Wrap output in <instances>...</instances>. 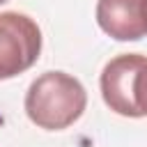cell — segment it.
<instances>
[{
	"instance_id": "277c9868",
	"label": "cell",
	"mask_w": 147,
	"mask_h": 147,
	"mask_svg": "<svg viewBox=\"0 0 147 147\" xmlns=\"http://www.w3.org/2000/svg\"><path fill=\"white\" fill-rule=\"evenodd\" d=\"M96 23L117 41H138L147 37V0H99Z\"/></svg>"
},
{
	"instance_id": "6da1fadb",
	"label": "cell",
	"mask_w": 147,
	"mask_h": 147,
	"mask_svg": "<svg viewBox=\"0 0 147 147\" xmlns=\"http://www.w3.org/2000/svg\"><path fill=\"white\" fill-rule=\"evenodd\" d=\"M87 106V92L78 78L64 71H46L25 92V113L32 124L46 131L71 126Z\"/></svg>"
},
{
	"instance_id": "5b68a950",
	"label": "cell",
	"mask_w": 147,
	"mask_h": 147,
	"mask_svg": "<svg viewBox=\"0 0 147 147\" xmlns=\"http://www.w3.org/2000/svg\"><path fill=\"white\" fill-rule=\"evenodd\" d=\"M2 2H7V0H0V5H2Z\"/></svg>"
},
{
	"instance_id": "7a4b0ae2",
	"label": "cell",
	"mask_w": 147,
	"mask_h": 147,
	"mask_svg": "<svg viewBox=\"0 0 147 147\" xmlns=\"http://www.w3.org/2000/svg\"><path fill=\"white\" fill-rule=\"evenodd\" d=\"M101 96L106 106L124 117L147 115V57L124 53L101 71Z\"/></svg>"
},
{
	"instance_id": "3957f363",
	"label": "cell",
	"mask_w": 147,
	"mask_h": 147,
	"mask_svg": "<svg viewBox=\"0 0 147 147\" xmlns=\"http://www.w3.org/2000/svg\"><path fill=\"white\" fill-rule=\"evenodd\" d=\"M41 53L39 25L18 11L0 14V80L28 71Z\"/></svg>"
}]
</instances>
